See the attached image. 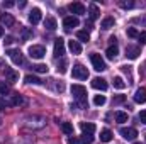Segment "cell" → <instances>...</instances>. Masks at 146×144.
Wrapping results in <instances>:
<instances>
[{
  "label": "cell",
  "mask_w": 146,
  "mask_h": 144,
  "mask_svg": "<svg viewBox=\"0 0 146 144\" xmlns=\"http://www.w3.org/2000/svg\"><path fill=\"white\" fill-rule=\"evenodd\" d=\"M3 36V27H2V26H0V37Z\"/></svg>",
  "instance_id": "obj_44"
},
{
  "label": "cell",
  "mask_w": 146,
  "mask_h": 144,
  "mask_svg": "<svg viewBox=\"0 0 146 144\" xmlns=\"http://www.w3.org/2000/svg\"><path fill=\"white\" fill-rule=\"evenodd\" d=\"M82 143L92 144V143H94V136H88V134H83V137H82Z\"/></svg>",
  "instance_id": "obj_36"
},
{
  "label": "cell",
  "mask_w": 146,
  "mask_h": 144,
  "mask_svg": "<svg viewBox=\"0 0 146 144\" xmlns=\"http://www.w3.org/2000/svg\"><path fill=\"white\" fill-rule=\"evenodd\" d=\"M119 5H121L122 9H133V7H134V2H133V0H127V2H126V0H121Z\"/></svg>",
  "instance_id": "obj_33"
},
{
  "label": "cell",
  "mask_w": 146,
  "mask_h": 144,
  "mask_svg": "<svg viewBox=\"0 0 146 144\" xmlns=\"http://www.w3.org/2000/svg\"><path fill=\"white\" fill-rule=\"evenodd\" d=\"M124 102H126V97H124V95H117V97H114V100H112L114 105H119V104H124Z\"/></svg>",
  "instance_id": "obj_34"
},
{
  "label": "cell",
  "mask_w": 146,
  "mask_h": 144,
  "mask_svg": "<svg viewBox=\"0 0 146 144\" xmlns=\"http://www.w3.org/2000/svg\"><path fill=\"white\" fill-rule=\"evenodd\" d=\"M72 75L76 80H87L88 78V71H87V68L83 65H75L72 70Z\"/></svg>",
  "instance_id": "obj_4"
},
{
  "label": "cell",
  "mask_w": 146,
  "mask_h": 144,
  "mask_svg": "<svg viewBox=\"0 0 146 144\" xmlns=\"http://www.w3.org/2000/svg\"><path fill=\"white\" fill-rule=\"evenodd\" d=\"M24 80H26V83H29V85H31V83H33V85H41V83H42V81H41L37 76H34V75H26Z\"/></svg>",
  "instance_id": "obj_24"
},
{
  "label": "cell",
  "mask_w": 146,
  "mask_h": 144,
  "mask_svg": "<svg viewBox=\"0 0 146 144\" xmlns=\"http://www.w3.org/2000/svg\"><path fill=\"white\" fill-rule=\"evenodd\" d=\"M121 136L124 137V139H127V141H134L136 139V136H138V131L134 129V127H121Z\"/></svg>",
  "instance_id": "obj_6"
},
{
  "label": "cell",
  "mask_w": 146,
  "mask_h": 144,
  "mask_svg": "<svg viewBox=\"0 0 146 144\" xmlns=\"http://www.w3.org/2000/svg\"><path fill=\"white\" fill-rule=\"evenodd\" d=\"M78 24H80V20H78V17H75V15H68V17L63 19V26H65L66 31H70L73 27H78Z\"/></svg>",
  "instance_id": "obj_9"
},
{
  "label": "cell",
  "mask_w": 146,
  "mask_h": 144,
  "mask_svg": "<svg viewBox=\"0 0 146 144\" xmlns=\"http://www.w3.org/2000/svg\"><path fill=\"white\" fill-rule=\"evenodd\" d=\"M66 66H68V61L66 59H61L60 63H58V73H66Z\"/></svg>",
  "instance_id": "obj_32"
},
{
  "label": "cell",
  "mask_w": 146,
  "mask_h": 144,
  "mask_svg": "<svg viewBox=\"0 0 146 144\" xmlns=\"http://www.w3.org/2000/svg\"><path fill=\"white\" fill-rule=\"evenodd\" d=\"M61 131H63L66 136H72L73 134V126L70 122H61Z\"/></svg>",
  "instance_id": "obj_25"
},
{
  "label": "cell",
  "mask_w": 146,
  "mask_h": 144,
  "mask_svg": "<svg viewBox=\"0 0 146 144\" xmlns=\"http://www.w3.org/2000/svg\"><path fill=\"white\" fill-rule=\"evenodd\" d=\"M127 36L129 37H138L139 36V32H138L134 27H129V29H127Z\"/></svg>",
  "instance_id": "obj_37"
},
{
  "label": "cell",
  "mask_w": 146,
  "mask_h": 144,
  "mask_svg": "<svg viewBox=\"0 0 146 144\" xmlns=\"http://www.w3.org/2000/svg\"><path fill=\"white\" fill-rule=\"evenodd\" d=\"M139 54H141V49H139L138 46H127V48H126V56H127L129 59H136Z\"/></svg>",
  "instance_id": "obj_12"
},
{
  "label": "cell",
  "mask_w": 146,
  "mask_h": 144,
  "mask_svg": "<svg viewBox=\"0 0 146 144\" xmlns=\"http://www.w3.org/2000/svg\"><path fill=\"white\" fill-rule=\"evenodd\" d=\"M3 73H5V81L7 83H15L19 80V73L15 70H12V68H9V66L3 68Z\"/></svg>",
  "instance_id": "obj_7"
},
{
  "label": "cell",
  "mask_w": 146,
  "mask_h": 144,
  "mask_svg": "<svg viewBox=\"0 0 146 144\" xmlns=\"http://www.w3.org/2000/svg\"><path fill=\"white\" fill-rule=\"evenodd\" d=\"M117 54H119V48H117V44H114V46H109V48H107V58H109V59H115Z\"/></svg>",
  "instance_id": "obj_21"
},
{
  "label": "cell",
  "mask_w": 146,
  "mask_h": 144,
  "mask_svg": "<svg viewBox=\"0 0 146 144\" xmlns=\"http://www.w3.org/2000/svg\"><path fill=\"white\" fill-rule=\"evenodd\" d=\"M76 37H78L80 41H83V42H88V41H90V34H88L87 31H78V32H76Z\"/></svg>",
  "instance_id": "obj_30"
},
{
  "label": "cell",
  "mask_w": 146,
  "mask_h": 144,
  "mask_svg": "<svg viewBox=\"0 0 146 144\" xmlns=\"http://www.w3.org/2000/svg\"><path fill=\"white\" fill-rule=\"evenodd\" d=\"M0 126H2V119H0Z\"/></svg>",
  "instance_id": "obj_46"
},
{
  "label": "cell",
  "mask_w": 146,
  "mask_h": 144,
  "mask_svg": "<svg viewBox=\"0 0 146 144\" xmlns=\"http://www.w3.org/2000/svg\"><path fill=\"white\" fill-rule=\"evenodd\" d=\"M39 20H41V10L36 7V9H33V10H31V14H29V22L34 26V24L39 22Z\"/></svg>",
  "instance_id": "obj_16"
},
{
  "label": "cell",
  "mask_w": 146,
  "mask_h": 144,
  "mask_svg": "<svg viewBox=\"0 0 146 144\" xmlns=\"http://www.w3.org/2000/svg\"><path fill=\"white\" fill-rule=\"evenodd\" d=\"M7 54H9V58L12 59V63H14V65H17V66H19V65H22V63H24L22 53H21L19 49H9V51H7Z\"/></svg>",
  "instance_id": "obj_5"
},
{
  "label": "cell",
  "mask_w": 146,
  "mask_h": 144,
  "mask_svg": "<svg viewBox=\"0 0 146 144\" xmlns=\"http://www.w3.org/2000/svg\"><path fill=\"white\" fill-rule=\"evenodd\" d=\"M104 104H106V95H95V97H94V105L102 107Z\"/></svg>",
  "instance_id": "obj_27"
},
{
  "label": "cell",
  "mask_w": 146,
  "mask_h": 144,
  "mask_svg": "<svg viewBox=\"0 0 146 144\" xmlns=\"http://www.w3.org/2000/svg\"><path fill=\"white\" fill-rule=\"evenodd\" d=\"M68 49L72 51L73 54H80V53H82V44H80L78 41H70V42H68Z\"/></svg>",
  "instance_id": "obj_18"
},
{
  "label": "cell",
  "mask_w": 146,
  "mask_h": 144,
  "mask_svg": "<svg viewBox=\"0 0 146 144\" xmlns=\"http://www.w3.org/2000/svg\"><path fill=\"white\" fill-rule=\"evenodd\" d=\"M72 95L75 97L78 107L87 108V88L82 85H72Z\"/></svg>",
  "instance_id": "obj_1"
},
{
  "label": "cell",
  "mask_w": 146,
  "mask_h": 144,
  "mask_svg": "<svg viewBox=\"0 0 146 144\" xmlns=\"http://www.w3.org/2000/svg\"><path fill=\"white\" fill-rule=\"evenodd\" d=\"M15 3L12 2V0H9V2H3V7H7V9H10V7H14Z\"/></svg>",
  "instance_id": "obj_42"
},
{
  "label": "cell",
  "mask_w": 146,
  "mask_h": 144,
  "mask_svg": "<svg viewBox=\"0 0 146 144\" xmlns=\"http://www.w3.org/2000/svg\"><path fill=\"white\" fill-rule=\"evenodd\" d=\"M9 90H10V85H9L7 81H2V83H0V95L5 97V95L9 93Z\"/></svg>",
  "instance_id": "obj_31"
},
{
  "label": "cell",
  "mask_w": 146,
  "mask_h": 144,
  "mask_svg": "<svg viewBox=\"0 0 146 144\" xmlns=\"http://www.w3.org/2000/svg\"><path fill=\"white\" fill-rule=\"evenodd\" d=\"M134 144H143V143H134Z\"/></svg>",
  "instance_id": "obj_45"
},
{
  "label": "cell",
  "mask_w": 146,
  "mask_h": 144,
  "mask_svg": "<svg viewBox=\"0 0 146 144\" xmlns=\"http://www.w3.org/2000/svg\"><path fill=\"white\" fill-rule=\"evenodd\" d=\"M80 129H82V132L83 134H88V136H94V132H95V124H92V122H82L80 124Z\"/></svg>",
  "instance_id": "obj_14"
},
{
  "label": "cell",
  "mask_w": 146,
  "mask_h": 144,
  "mask_svg": "<svg viewBox=\"0 0 146 144\" xmlns=\"http://www.w3.org/2000/svg\"><path fill=\"white\" fill-rule=\"evenodd\" d=\"M68 9H70V12L72 14H76V15H83L85 12H87V9H85V5L83 3H80V2H73L68 5Z\"/></svg>",
  "instance_id": "obj_10"
},
{
  "label": "cell",
  "mask_w": 146,
  "mask_h": 144,
  "mask_svg": "<svg viewBox=\"0 0 146 144\" xmlns=\"http://www.w3.org/2000/svg\"><path fill=\"white\" fill-rule=\"evenodd\" d=\"M21 37H22V41H27V39H31V37H33V29H29V27H24V29H22V32H21Z\"/></svg>",
  "instance_id": "obj_29"
},
{
  "label": "cell",
  "mask_w": 146,
  "mask_h": 144,
  "mask_svg": "<svg viewBox=\"0 0 146 144\" xmlns=\"http://www.w3.org/2000/svg\"><path fill=\"white\" fill-rule=\"evenodd\" d=\"M114 24H115V20H114V17H106L104 20H102V24H100V27L104 29V31H107L110 27H114Z\"/></svg>",
  "instance_id": "obj_22"
},
{
  "label": "cell",
  "mask_w": 146,
  "mask_h": 144,
  "mask_svg": "<svg viewBox=\"0 0 146 144\" xmlns=\"http://www.w3.org/2000/svg\"><path fill=\"white\" fill-rule=\"evenodd\" d=\"M114 88H117V90L126 88V83H124V80H122L121 76H115V78H114Z\"/></svg>",
  "instance_id": "obj_26"
},
{
  "label": "cell",
  "mask_w": 146,
  "mask_h": 144,
  "mask_svg": "<svg viewBox=\"0 0 146 144\" xmlns=\"http://www.w3.org/2000/svg\"><path fill=\"white\" fill-rule=\"evenodd\" d=\"M44 27H46L48 31H54V29L58 27L56 19H54V17H46V20H44Z\"/></svg>",
  "instance_id": "obj_19"
},
{
  "label": "cell",
  "mask_w": 146,
  "mask_h": 144,
  "mask_svg": "<svg viewBox=\"0 0 146 144\" xmlns=\"http://www.w3.org/2000/svg\"><path fill=\"white\" fill-rule=\"evenodd\" d=\"M115 120H117L119 124L127 122V114H126V112H115Z\"/></svg>",
  "instance_id": "obj_28"
},
{
  "label": "cell",
  "mask_w": 146,
  "mask_h": 144,
  "mask_svg": "<svg viewBox=\"0 0 146 144\" xmlns=\"http://www.w3.org/2000/svg\"><path fill=\"white\" fill-rule=\"evenodd\" d=\"M12 105H26V98L22 95H12Z\"/></svg>",
  "instance_id": "obj_23"
},
{
  "label": "cell",
  "mask_w": 146,
  "mask_h": 144,
  "mask_svg": "<svg viewBox=\"0 0 146 144\" xmlns=\"http://www.w3.org/2000/svg\"><path fill=\"white\" fill-rule=\"evenodd\" d=\"M68 144H82V139H78V137H70V139H68Z\"/></svg>",
  "instance_id": "obj_40"
},
{
  "label": "cell",
  "mask_w": 146,
  "mask_h": 144,
  "mask_svg": "<svg viewBox=\"0 0 146 144\" xmlns=\"http://www.w3.org/2000/svg\"><path fill=\"white\" fill-rule=\"evenodd\" d=\"M134 24H143V26H146V14L143 17H136L134 19Z\"/></svg>",
  "instance_id": "obj_38"
},
{
  "label": "cell",
  "mask_w": 146,
  "mask_h": 144,
  "mask_svg": "<svg viewBox=\"0 0 146 144\" xmlns=\"http://www.w3.org/2000/svg\"><path fill=\"white\" fill-rule=\"evenodd\" d=\"M109 41H110V46H114V44H117V37H115V36H112V37L109 39Z\"/></svg>",
  "instance_id": "obj_43"
},
{
  "label": "cell",
  "mask_w": 146,
  "mask_h": 144,
  "mask_svg": "<svg viewBox=\"0 0 146 144\" xmlns=\"http://www.w3.org/2000/svg\"><path fill=\"white\" fill-rule=\"evenodd\" d=\"M112 137H114V134L110 132L109 129H102V131H100V141H102V143H110Z\"/></svg>",
  "instance_id": "obj_20"
},
{
  "label": "cell",
  "mask_w": 146,
  "mask_h": 144,
  "mask_svg": "<svg viewBox=\"0 0 146 144\" xmlns=\"http://www.w3.org/2000/svg\"><path fill=\"white\" fill-rule=\"evenodd\" d=\"M138 39H139V42H141V44H146V32H139Z\"/></svg>",
  "instance_id": "obj_41"
},
{
  "label": "cell",
  "mask_w": 146,
  "mask_h": 144,
  "mask_svg": "<svg viewBox=\"0 0 146 144\" xmlns=\"http://www.w3.org/2000/svg\"><path fill=\"white\" fill-rule=\"evenodd\" d=\"M34 68V71L37 73H48V66L46 65H36V66H33Z\"/></svg>",
  "instance_id": "obj_35"
},
{
  "label": "cell",
  "mask_w": 146,
  "mask_h": 144,
  "mask_svg": "<svg viewBox=\"0 0 146 144\" xmlns=\"http://www.w3.org/2000/svg\"><path fill=\"white\" fill-rule=\"evenodd\" d=\"M138 119L141 120V124H146V110H143V112H139V115H138Z\"/></svg>",
  "instance_id": "obj_39"
},
{
  "label": "cell",
  "mask_w": 146,
  "mask_h": 144,
  "mask_svg": "<svg viewBox=\"0 0 146 144\" xmlns=\"http://www.w3.org/2000/svg\"><path fill=\"white\" fill-rule=\"evenodd\" d=\"M88 17H90V22H94V20H97L100 17V9L95 3H90L88 5Z\"/></svg>",
  "instance_id": "obj_11"
},
{
  "label": "cell",
  "mask_w": 146,
  "mask_h": 144,
  "mask_svg": "<svg viewBox=\"0 0 146 144\" xmlns=\"http://www.w3.org/2000/svg\"><path fill=\"white\" fill-rule=\"evenodd\" d=\"M0 20H2V24L5 26V27H12L14 26V17L10 15V14H2V17H0Z\"/></svg>",
  "instance_id": "obj_17"
},
{
  "label": "cell",
  "mask_w": 146,
  "mask_h": 144,
  "mask_svg": "<svg viewBox=\"0 0 146 144\" xmlns=\"http://www.w3.org/2000/svg\"><path fill=\"white\" fill-rule=\"evenodd\" d=\"M92 87L95 88V90H102V92H106L107 90V81L104 80V78H94L92 80Z\"/></svg>",
  "instance_id": "obj_13"
},
{
  "label": "cell",
  "mask_w": 146,
  "mask_h": 144,
  "mask_svg": "<svg viewBox=\"0 0 146 144\" xmlns=\"http://www.w3.org/2000/svg\"><path fill=\"white\" fill-rule=\"evenodd\" d=\"M65 54V39L63 37H58L54 41V56L56 58H61Z\"/></svg>",
  "instance_id": "obj_8"
},
{
  "label": "cell",
  "mask_w": 146,
  "mask_h": 144,
  "mask_svg": "<svg viewBox=\"0 0 146 144\" xmlns=\"http://www.w3.org/2000/svg\"><path fill=\"white\" fill-rule=\"evenodd\" d=\"M134 102L136 104H145L146 102V88H138L134 93Z\"/></svg>",
  "instance_id": "obj_15"
},
{
  "label": "cell",
  "mask_w": 146,
  "mask_h": 144,
  "mask_svg": "<svg viewBox=\"0 0 146 144\" xmlns=\"http://www.w3.org/2000/svg\"><path fill=\"white\" fill-rule=\"evenodd\" d=\"M29 56L33 58V59H42L44 56H46V49H44V46H31L29 48Z\"/></svg>",
  "instance_id": "obj_3"
},
{
  "label": "cell",
  "mask_w": 146,
  "mask_h": 144,
  "mask_svg": "<svg viewBox=\"0 0 146 144\" xmlns=\"http://www.w3.org/2000/svg\"><path fill=\"white\" fill-rule=\"evenodd\" d=\"M90 61H92V66H94L95 71H106V70H107V65H106V61L102 59L100 54L92 53V54H90Z\"/></svg>",
  "instance_id": "obj_2"
}]
</instances>
